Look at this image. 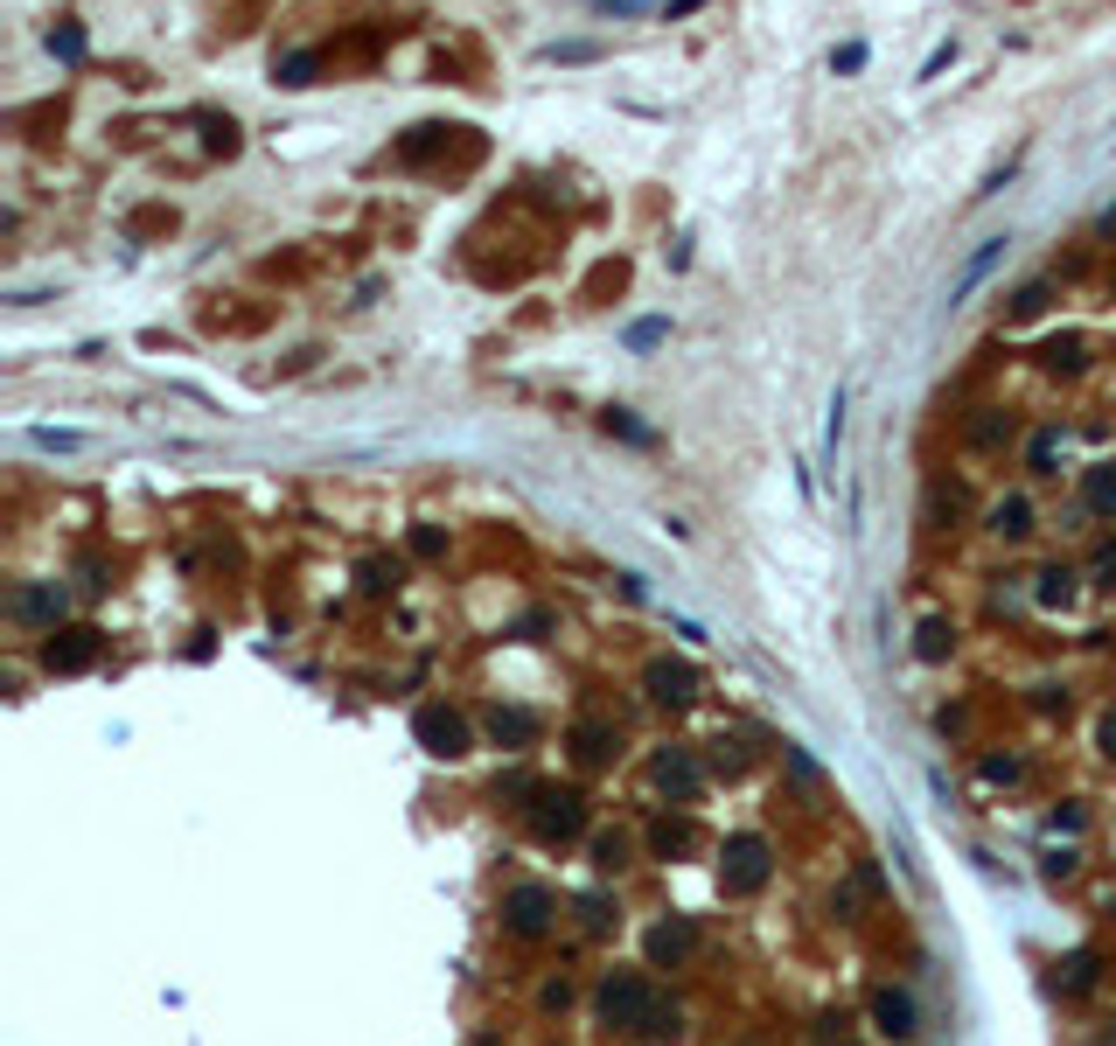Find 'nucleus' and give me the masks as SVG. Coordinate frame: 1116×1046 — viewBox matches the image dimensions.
Returning a JSON list of instances; mask_svg holds the SVG:
<instances>
[{
    "instance_id": "nucleus-1",
    "label": "nucleus",
    "mask_w": 1116,
    "mask_h": 1046,
    "mask_svg": "<svg viewBox=\"0 0 1116 1046\" xmlns=\"http://www.w3.org/2000/svg\"><path fill=\"white\" fill-rule=\"evenodd\" d=\"M1005 244H1012V238H983L977 252L963 258V273H956V287H950V308H963V300H970V294L983 287V279H991L998 265H1005Z\"/></svg>"
},
{
    "instance_id": "nucleus-2",
    "label": "nucleus",
    "mask_w": 1116,
    "mask_h": 1046,
    "mask_svg": "<svg viewBox=\"0 0 1116 1046\" xmlns=\"http://www.w3.org/2000/svg\"><path fill=\"white\" fill-rule=\"evenodd\" d=\"M28 440H35V447H49V453H78V447H84V433H78V426H35Z\"/></svg>"
},
{
    "instance_id": "nucleus-3",
    "label": "nucleus",
    "mask_w": 1116,
    "mask_h": 1046,
    "mask_svg": "<svg viewBox=\"0 0 1116 1046\" xmlns=\"http://www.w3.org/2000/svg\"><path fill=\"white\" fill-rule=\"evenodd\" d=\"M49 49L64 56V64H84V28H70V22H64V28H49Z\"/></svg>"
},
{
    "instance_id": "nucleus-4",
    "label": "nucleus",
    "mask_w": 1116,
    "mask_h": 1046,
    "mask_svg": "<svg viewBox=\"0 0 1116 1046\" xmlns=\"http://www.w3.org/2000/svg\"><path fill=\"white\" fill-rule=\"evenodd\" d=\"M664 335H670V321H664V314H649V321H635V329H629V349H656Z\"/></svg>"
},
{
    "instance_id": "nucleus-5",
    "label": "nucleus",
    "mask_w": 1116,
    "mask_h": 1046,
    "mask_svg": "<svg viewBox=\"0 0 1116 1046\" xmlns=\"http://www.w3.org/2000/svg\"><path fill=\"white\" fill-rule=\"evenodd\" d=\"M1089 503H1095V509H1116V468H1095V474H1089Z\"/></svg>"
},
{
    "instance_id": "nucleus-6",
    "label": "nucleus",
    "mask_w": 1116,
    "mask_h": 1046,
    "mask_svg": "<svg viewBox=\"0 0 1116 1046\" xmlns=\"http://www.w3.org/2000/svg\"><path fill=\"white\" fill-rule=\"evenodd\" d=\"M594 43H552V49H544V64H594Z\"/></svg>"
},
{
    "instance_id": "nucleus-7",
    "label": "nucleus",
    "mask_w": 1116,
    "mask_h": 1046,
    "mask_svg": "<svg viewBox=\"0 0 1116 1046\" xmlns=\"http://www.w3.org/2000/svg\"><path fill=\"white\" fill-rule=\"evenodd\" d=\"M865 56H873L865 43H844V49H830V70H838V78H851V70H865Z\"/></svg>"
},
{
    "instance_id": "nucleus-8",
    "label": "nucleus",
    "mask_w": 1116,
    "mask_h": 1046,
    "mask_svg": "<svg viewBox=\"0 0 1116 1046\" xmlns=\"http://www.w3.org/2000/svg\"><path fill=\"white\" fill-rule=\"evenodd\" d=\"M279 84H314V56H287V64H279Z\"/></svg>"
},
{
    "instance_id": "nucleus-9",
    "label": "nucleus",
    "mask_w": 1116,
    "mask_h": 1046,
    "mask_svg": "<svg viewBox=\"0 0 1116 1046\" xmlns=\"http://www.w3.org/2000/svg\"><path fill=\"white\" fill-rule=\"evenodd\" d=\"M608 433H621V440H635V447H649V426H635L629 412H608Z\"/></svg>"
},
{
    "instance_id": "nucleus-10",
    "label": "nucleus",
    "mask_w": 1116,
    "mask_h": 1046,
    "mask_svg": "<svg viewBox=\"0 0 1116 1046\" xmlns=\"http://www.w3.org/2000/svg\"><path fill=\"white\" fill-rule=\"evenodd\" d=\"M1054 453H1061V433H1039V440H1033V468L1054 474Z\"/></svg>"
},
{
    "instance_id": "nucleus-11",
    "label": "nucleus",
    "mask_w": 1116,
    "mask_h": 1046,
    "mask_svg": "<svg viewBox=\"0 0 1116 1046\" xmlns=\"http://www.w3.org/2000/svg\"><path fill=\"white\" fill-rule=\"evenodd\" d=\"M879 1019H886V1033H907L914 1012H907V998H879Z\"/></svg>"
},
{
    "instance_id": "nucleus-12",
    "label": "nucleus",
    "mask_w": 1116,
    "mask_h": 1046,
    "mask_svg": "<svg viewBox=\"0 0 1116 1046\" xmlns=\"http://www.w3.org/2000/svg\"><path fill=\"white\" fill-rule=\"evenodd\" d=\"M950 56H956V43H942V49L929 56V64H921V78H942V70H950Z\"/></svg>"
}]
</instances>
